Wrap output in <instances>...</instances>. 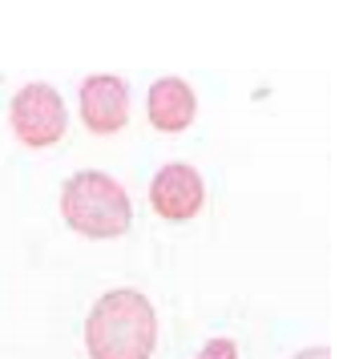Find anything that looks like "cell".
I'll return each instance as SVG.
<instances>
[{
    "label": "cell",
    "mask_w": 343,
    "mask_h": 359,
    "mask_svg": "<svg viewBox=\"0 0 343 359\" xmlns=\"http://www.w3.org/2000/svg\"><path fill=\"white\" fill-rule=\"evenodd\" d=\"M158 347V315L142 291L114 287L89 307L85 351L89 359H149Z\"/></svg>",
    "instance_id": "6da1fadb"
},
{
    "label": "cell",
    "mask_w": 343,
    "mask_h": 359,
    "mask_svg": "<svg viewBox=\"0 0 343 359\" xmlns=\"http://www.w3.org/2000/svg\"><path fill=\"white\" fill-rule=\"evenodd\" d=\"M61 218L81 238H121L133 222V202L117 178L81 170L61 186Z\"/></svg>",
    "instance_id": "7a4b0ae2"
},
{
    "label": "cell",
    "mask_w": 343,
    "mask_h": 359,
    "mask_svg": "<svg viewBox=\"0 0 343 359\" xmlns=\"http://www.w3.org/2000/svg\"><path fill=\"white\" fill-rule=\"evenodd\" d=\"M8 126H13L20 146L49 149L65 137L69 109L53 85L33 81V85H25V89L13 93V101H8Z\"/></svg>",
    "instance_id": "3957f363"
},
{
    "label": "cell",
    "mask_w": 343,
    "mask_h": 359,
    "mask_svg": "<svg viewBox=\"0 0 343 359\" xmlns=\"http://www.w3.org/2000/svg\"><path fill=\"white\" fill-rule=\"evenodd\" d=\"M81 121L97 137H114L130 126V85L114 73H93L81 81Z\"/></svg>",
    "instance_id": "277c9868"
},
{
    "label": "cell",
    "mask_w": 343,
    "mask_h": 359,
    "mask_svg": "<svg viewBox=\"0 0 343 359\" xmlns=\"http://www.w3.org/2000/svg\"><path fill=\"white\" fill-rule=\"evenodd\" d=\"M202 198H206L202 174L186 162L162 165V170L154 174V182H149V206H154V214L166 218V222H190V218H198Z\"/></svg>",
    "instance_id": "5b68a950"
},
{
    "label": "cell",
    "mask_w": 343,
    "mask_h": 359,
    "mask_svg": "<svg viewBox=\"0 0 343 359\" xmlns=\"http://www.w3.org/2000/svg\"><path fill=\"white\" fill-rule=\"evenodd\" d=\"M146 117H149V126L162 130V133L190 130L194 117H198L194 89L182 81V77H162V81H154L149 93H146Z\"/></svg>",
    "instance_id": "8992f818"
},
{
    "label": "cell",
    "mask_w": 343,
    "mask_h": 359,
    "mask_svg": "<svg viewBox=\"0 0 343 359\" xmlns=\"http://www.w3.org/2000/svg\"><path fill=\"white\" fill-rule=\"evenodd\" d=\"M194 359H238V347H234V339H227V335H214Z\"/></svg>",
    "instance_id": "52a82bcc"
},
{
    "label": "cell",
    "mask_w": 343,
    "mask_h": 359,
    "mask_svg": "<svg viewBox=\"0 0 343 359\" xmlns=\"http://www.w3.org/2000/svg\"><path fill=\"white\" fill-rule=\"evenodd\" d=\"M295 359H331V347H323V343L319 347H303Z\"/></svg>",
    "instance_id": "ba28073f"
}]
</instances>
